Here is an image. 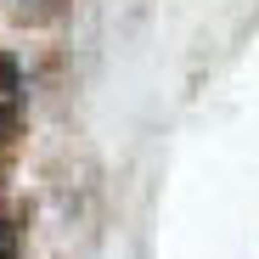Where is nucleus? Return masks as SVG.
I'll use <instances>...</instances> for the list:
<instances>
[{
    "instance_id": "obj_2",
    "label": "nucleus",
    "mask_w": 259,
    "mask_h": 259,
    "mask_svg": "<svg viewBox=\"0 0 259 259\" xmlns=\"http://www.w3.org/2000/svg\"><path fill=\"white\" fill-rule=\"evenodd\" d=\"M0 259H12V226L0 220Z\"/></svg>"
},
{
    "instance_id": "obj_1",
    "label": "nucleus",
    "mask_w": 259,
    "mask_h": 259,
    "mask_svg": "<svg viewBox=\"0 0 259 259\" xmlns=\"http://www.w3.org/2000/svg\"><path fill=\"white\" fill-rule=\"evenodd\" d=\"M12 136V102H6V91H0V141Z\"/></svg>"
}]
</instances>
